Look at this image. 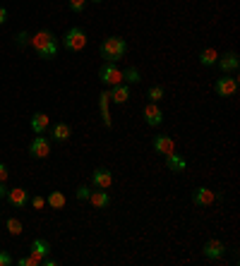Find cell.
<instances>
[{
	"label": "cell",
	"mask_w": 240,
	"mask_h": 266,
	"mask_svg": "<svg viewBox=\"0 0 240 266\" xmlns=\"http://www.w3.org/2000/svg\"><path fill=\"white\" fill-rule=\"evenodd\" d=\"M99 53H101V58L106 63H118V60H122L127 55V41L122 36H108L99 46Z\"/></svg>",
	"instance_id": "2"
},
{
	"label": "cell",
	"mask_w": 240,
	"mask_h": 266,
	"mask_svg": "<svg viewBox=\"0 0 240 266\" xmlns=\"http://www.w3.org/2000/svg\"><path fill=\"white\" fill-rule=\"evenodd\" d=\"M29 125H31L34 134H46V130L51 127V118L46 113H34L31 120H29Z\"/></svg>",
	"instance_id": "14"
},
{
	"label": "cell",
	"mask_w": 240,
	"mask_h": 266,
	"mask_svg": "<svg viewBox=\"0 0 240 266\" xmlns=\"http://www.w3.org/2000/svg\"><path fill=\"white\" fill-rule=\"evenodd\" d=\"M29 43H31V48L36 51L41 60H53L58 55V39H55V34L51 29L36 31L34 36H29Z\"/></svg>",
	"instance_id": "1"
},
{
	"label": "cell",
	"mask_w": 240,
	"mask_h": 266,
	"mask_svg": "<svg viewBox=\"0 0 240 266\" xmlns=\"http://www.w3.org/2000/svg\"><path fill=\"white\" fill-rule=\"evenodd\" d=\"M46 201H48L53 209H63V206H65V194H63V192H51Z\"/></svg>",
	"instance_id": "22"
},
{
	"label": "cell",
	"mask_w": 240,
	"mask_h": 266,
	"mask_svg": "<svg viewBox=\"0 0 240 266\" xmlns=\"http://www.w3.org/2000/svg\"><path fill=\"white\" fill-rule=\"evenodd\" d=\"M163 93H166V91H163V87H159V84H156V87H151V89H149L147 96H149V101H151V103H159L161 98H163Z\"/></svg>",
	"instance_id": "23"
},
{
	"label": "cell",
	"mask_w": 240,
	"mask_h": 266,
	"mask_svg": "<svg viewBox=\"0 0 240 266\" xmlns=\"http://www.w3.org/2000/svg\"><path fill=\"white\" fill-rule=\"evenodd\" d=\"M202 252H204V257H207V259H221V257L226 254V245H224L221 240H216V238L207 240Z\"/></svg>",
	"instance_id": "7"
},
{
	"label": "cell",
	"mask_w": 240,
	"mask_h": 266,
	"mask_svg": "<svg viewBox=\"0 0 240 266\" xmlns=\"http://www.w3.org/2000/svg\"><path fill=\"white\" fill-rule=\"evenodd\" d=\"M122 82H130V84H137V82H142V75H139V70H137V67H125V70H122Z\"/></svg>",
	"instance_id": "21"
},
{
	"label": "cell",
	"mask_w": 240,
	"mask_h": 266,
	"mask_svg": "<svg viewBox=\"0 0 240 266\" xmlns=\"http://www.w3.org/2000/svg\"><path fill=\"white\" fill-rule=\"evenodd\" d=\"M43 264H46V266H55L58 262H55V259H43Z\"/></svg>",
	"instance_id": "34"
},
{
	"label": "cell",
	"mask_w": 240,
	"mask_h": 266,
	"mask_svg": "<svg viewBox=\"0 0 240 266\" xmlns=\"http://www.w3.org/2000/svg\"><path fill=\"white\" fill-rule=\"evenodd\" d=\"M51 252V245H48V240L43 238H36L34 242H31V259L36 262V264H41L43 259H46V254Z\"/></svg>",
	"instance_id": "12"
},
{
	"label": "cell",
	"mask_w": 240,
	"mask_h": 266,
	"mask_svg": "<svg viewBox=\"0 0 240 266\" xmlns=\"http://www.w3.org/2000/svg\"><path fill=\"white\" fill-rule=\"evenodd\" d=\"M12 264H14L12 254H10V252H2V250H0V266H12Z\"/></svg>",
	"instance_id": "26"
},
{
	"label": "cell",
	"mask_w": 240,
	"mask_h": 266,
	"mask_svg": "<svg viewBox=\"0 0 240 266\" xmlns=\"http://www.w3.org/2000/svg\"><path fill=\"white\" fill-rule=\"evenodd\" d=\"M92 2H101V0H92Z\"/></svg>",
	"instance_id": "35"
},
{
	"label": "cell",
	"mask_w": 240,
	"mask_h": 266,
	"mask_svg": "<svg viewBox=\"0 0 240 266\" xmlns=\"http://www.w3.org/2000/svg\"><path fill=\"white\" fill-rule=\"evenodd\" d=\"M7 166H5V163H0V182H5V180H7Z\"/></svg>",
	"instance_id": "30"
},
{
	"label": "cell",
	"mask_w": 240,
	"mask_h": 266,
	"mask_svg": "<svg viewBox=\"0 0 240 266\" xmlns=\"http://www.w3.org/2000/svg\"><path fill=\"white\" fill-rule=\"evenodd\" d=\"M31 206H34V209H43V206H46V199H43V197H39V194H34Z\"/></svg>",
	"instance_id": "28"
},
{
	"label": "cell",
	"mask_w": 240,
	"mask_h": 266,
	"mask_svg": "<svg viewBox=\"0 0 240 266\" xmlns=\"http://www.w3.org/2000/svg\"><path fill=\"white\" fill-rule=\"evenodd\" d=\"M89 194H92V189H89L87 185L77 187V199H89Z\"/></svg>",
	"instance_id": "27"
},
{
	"label": "cell",
	"mask_w": 240,
	"mask_h": 266,
	"mask_svg": "<svg viewBox=\"0 0 240 266\" xmlns=\"http://www.w3.org/2000/svg\"><path fill=\"white\" fill-rule=\"evenodd\" d=\"M92 182H94V187H99V189H108V187L113 185V173H111L108 168H96L92 173Z\"/></svg>",
	"instance_id": "10"
},
{
	"label": "cell",
	"mask_w": 240,
	"mask_h": 266,
	"mask_svg": "<svg viewBox=\"0 0 240 266\" xmlns=\"http://www.w3.org/2000/svg\"><path fill=\"white\" fill-rule=\"evenodd\" d=\"M27 43H29V34L27 31H22V34L17 36V46H27Z\"/></svg>",
	"instance_id": "29"
},
{
	"label": "cell",
	"mask_w": 240,
	"mask_h": 266,
	"mask_svg": "<svg viewBox=\"0 0 240 266\" xmlns=\"http://www.w3.org/2000/svg\"><path fill=\"white\" fill-rule=\"evenodd\" d=\"M87 7V0H70V10L72 12H84Z\"/></svg>",
	"instance_id": "25"
},
{
	"label": "cell",
	"mask_w": 240,
	"mask_h": 266,
	"mask_svg": "<svg viewBox=\"0 0 240 266\" xmlns=\"http://www.w3.org/2000/svg\"><path fill=\"white\" fill-rule=\"evenodd\" d=\"M7 230H10V235H22V221L10 218V221H7Z\"/></svg>",
	"instance_id": "24"
},
{
	"label": "cell",
	"mask_w": 240,
	"mask_h": 266,
	"mask_svg": "<svg viewBox=\"0 0 240 266\" xmlns=\"http://www.w3.org/2000/svg\"><path fill=\"white\" fill-rule=\"evenodd\" d=\"M29 154H31L34 159H46V156L51 154V139H48L46 134H36V137L31 139V144H29Z\"/></svg>",
	"instance_id": "4"
},
{
	"label": "cell",
	"mask_w": 240,
	"mask_h": 266,
	"mask_svg": "<svg viewBox=\"0 0 240 266\" xmlns=\"http://www.w3.org/2000/svg\"><path fill=\"white\" fill-rule=\"evenodd\" d=\"M99 77H101V82H104L106 87H116V84L122 82V70H118L116 63H106V65L99 70Z\"/></svg>",
	"instance_id": "5"
},
{
	"label": "cell",
	"mask_w": 240,
	"mask_h": 266,
	"mask_svg": "<svg viewBox=\"0 0 240 266\" xmlns=\"http://www.w3.org/2000/svg\"><path fill=\"white\" fill-rule=\"evenodd\" d=\"M214 89L219 96H233L236 89H238V80L236 77H219L216 84H214Z\"/></svg>",
	"instance_id": "8"
},
{
	"label": "cell",
	"mask_w": 240,
	"mask_h": 266,
	"mask_svg": "<svg viewBox=\"0 0 240 266\" xmlns=\"http://www.w3.org/2000/svg\"><path fill=\"white\" fill-rule=\"evenodd\" d=\"M108 98L113 101V103H125L127 98H130V87L127 84H116V87H111V91H108Z\"/></svg>",
	"instance_id": "15"
},
{
	"label": "cell",
	"mask_w": 240,
	"mask_h": 266,
	"mask_svg": "<svg viewBox=\"0 0 240 266\" xmlns=\"http://www.w3.org/2000/svg\"><path fill=\"white\" fill-rule=\"evenodd\" d=\"M216 65H219V70L224 72V75H231V72H236L240 67V58L236 51H228V53L219 55V60H216Z\"/></svg>",
	"instance_id": "6"
},
{
	"label": "cell",
	"mask_w": 240,
	"mask_h": 266,
	"mask_svg": "<svg viewBox=\"0 0 240 266\" xmlns=\"http://www.w3.org/2000/svg\"><path fill=\"white\" fill-rule=\"evenodd\" d=\"M17 264H19V266H36V262H34L31 257H24V259H19Z\"/></svg>",
	"instance_id": "31"
},
{
	"label": "cell",
	"mask_w": 240,
	"mask_h": 266,
	"mask_svg": "<svg viewBox=\"0 0 240 266\" xmlns=\"http://www.w3.org/2000/svg\"><path fill=\"white\" fill-rule=\"evenodd\" d=\"M89 201H92L96 209H108V206H111V194L96 187V192H92V194H89Z\"/></svg>",
	"instance_id": "17"
},
{
	"label": "cell",
	"mask_w": 240,
	"mask_h": 266,
	"mask_svg": "<svg viewBox=\"0 0 240 266\" xmlns=\"http://www.w3.org/2000/svg\"><path fill=\"white\" fill-rule=\"evenodd\" d=\"M154 149H156V154H163V156H166V154H171L175 149V142L168 134H156V137H154Z\"/></svg>",
	"instance_id": "16"
},
{
	"label": "cell",
	"mask_w": 240,
	"mask_h": 266,
	"mask_svg": "<svg viewBox=\"0 0 240 266\" xmlns=\"http://www.w3.org/2000/svg\"><path fill=\"white\" fill-rule=\"evenodd\" d=\"M216 60H219V53L214 51V48H204L200 53V63L204 67H212V65H216Z\"/></svg>",
	"instance_id": "20"
},
{
	"label": "cell",
	"mask_w": 240,
	"mask_h": 266,
	"mask_svg": "<svg viewBox=\"0 0 240 266\" xmlns=\"http://www.w3.org/2000/svg\"><path fill=\"white\" fill-rule=\"evenodd\" d=\"M7 197V187H5V182H0V199H5Z\"/></svg>",
	"instance_id": "33"
},
{
	"label": "cell",
	"mask_w": 240,
	"mask_h": 266,
	"mask_svg": "<svg viewBox=\"0 0 240 266\" xmlns=\"http://www.w3.org/2000/svg\"><path fill=\"white\" fill-rule=\"evenodd\" d=\"M214 199H216V192H212L209 187H197L192 192V201L197 206H209V204H214Z\"/></svg>",
	"instance_id": "13"
},
{
	"label": "cell",
	"mask_w": 240,
	"mask_h": 266,
	"mask_svg": "<svg viewBox=\"0 0 240 266\" xmlns=\"http://www.w3.org/2000/svg\"><path fill=\"white\" fill-rule=\"evenodd\" d=\"M5 22H7V10H5V7H0V27H2Z\"/></svg>",
	"instance_id": "32"
},
{
	"label": "cell",
	"mask_w": 240,
	"mask_h": 266,
	"mask_svg": "<svg viewBox=\"0 0 240 266\" xmlns=\"http://www.w3.org/2000/svg\"><path fill=\"white\" fill-rule=\"evenodd\" d=\"M144 122H147L149 127H159L161 122H163V110L156 103H151V101L144 108Z\"/></svg>",
	"instance_id": "9"
},
{
	"label": "cell",
	"mask_w": 240,
	"mask_h": 266,
	"mask_svg": "<svg viewBox=\"0 0 240 266\" xmlns=\"http://www.w3.org/2000/svg\"><path fill=\"white\" fill-rule=\"evenodd\" d=\"M63 46H65L67 51H72V53H80L82 48L87 46V34H84V29H80V27L67 29L65 36H63Z\"/></svg>",
	"instance_id": "3"
},
{
	"label": "cell",
	"mask_w": 240,
	"mask_h": 266,
	"mask_svg": "<svg viewBox=\"0 0 240 266\" xmlns=\"http://www.w3.org/2000/svg\"><path fill=\"white\" fill-rule=\"evenodd\" d=\"M5 199L10 201L14 209H22V206L29 204V194H27V189H22V187H12V189H7V197H5Z\"/></svg>",
	"instance_id": "11"
},
{
	"label": "cell",
	"mask_w": 240,
	"mask_h": 266,
	"mask_svg": "<svg viewBox=\"0 0 240 266\" xmlns=\"http://www.w3.org/2000/svg\"><path fill=\"white\" fill-rule=\"evenodd\" d=\"M166 166H168V171H173V173H180V171H185L187 168L185 161L180 159L178 154H173V151H171V154H166Z\"/></svg>",
	"instance_id": "19"
},
{
	"label": "cell",
	"mask_w": 240,
	"mask_h": 266,
	"mask_svg": "<svg viewBox=\"0 0 240 266\" xmlns=\"http://www.w3.org/2000/svg\"><path fill=\"white\" fill-rule=\"evenodd\" d=\"M70 134H72V130H70V125H67V122H58V125H53V130H51L53 142H67V139H70Z\"/></svg>",
	"instance_id": "18"
}]
</instances>
